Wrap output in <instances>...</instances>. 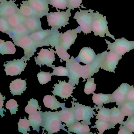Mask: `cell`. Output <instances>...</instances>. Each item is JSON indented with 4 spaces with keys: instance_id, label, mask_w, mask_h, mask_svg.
Masks as SVG:
<instances>
[{
    "instance_id": "6da1fadb",
    "label": "cell",
    "mask_w": 134,
    "mask_h": 134,
    "mask_svg": "<svg viewBox=\"0 0 134 134\" xmlns=\"http://www.w3.org/2000/svg\"><path fill=\"white\" fill-rule=\"evenodd\" d=\"M43 130H46L48 134H52L59 131L61 129L69 134L70 132L65 128V124H62L59 111L52 112L45 111L43 113Z\"/></svg>"
},
{
    "instance_id": "7a4b0ae2",
    "label": "cell",
    "mask_w": 134,
    "mask_h": 134,
    "mask_svg": "<svg viewBox=\"0 0 134 134\" xmlns=\"http://www.w3.org/2000/svg\"><path fill=\"white\" fill-rule=\"evenodd\" d=\"M89 10L92 14L91 30L92 32H94V36L104 37L106 35V36H109L113 40H116L114 36L110 34L109 31L106 16H103L98 11L95 13L93 10Z\"/></svg>"
},
{
    "instance_id": "3957f363",
    "label": "cell",
    "mask_w": 134,
    "mask_h": 134,
    "mask_svg": "<svg viewBox=\"0 0 134 134\" xmlns=\"http://www.w3.org/2000/svg\"><path fill=\"white\" fill-rule=\"evenodd\" d=\"M58 12H51L47 15L48 25L52 29H61L69 24V18L71 16V9L68 8L65 12H60L56 9Z\"/></svg>"
},
{
    "instance_id": "277c9868",
    "label": "cell",
    "mask_w": 134,
    "mask_h": 134,
    "mask_svg": "<svg viewBox=\"0 0 134 134\" xmlns=\"http://www.w3.org/2000/svg\"><path fill=\"white\" fill-rule=\"evenodd\" d=\"M75 100L76 99L73 98V101L71 102L72 106L71 108L76 119L79 121H83L87 122L88 125H91V118H94V115H96L94 111L95 108H91V107L86 106L79 103L76 102Z\"/></svg>"
},
{
    "instance_id": "5b68a950",
    "label": "cell",
    "mask_w": 134,
    "mask_h": 134,
    "mask_svg": "<svg viewBox=\"0 0 134 134\" xmlns=\"http://www.w3.org/2000/svg\"><path fill=\"white\" fill-rule=\"evenodd\" d=\"M12 40L15 45L24 50L25 55L22 58L26 62L30 60L36 52L37 48L40 47L38 44L32 40L29 35L12 39Z\"/></svg>"
},
{
    "instance_id": "8992f818",
    "label": "cell",
    "mask_w": 134,
    "mask_h": 134,
    "mask_svg": "<svg viewBox=\"0 0 134 134\" xmlns=\"http://www.w3.org/2000/svg\"><path fill=\"white\" fill-rule=\"evenodd\" d=\"M105 40L107 44V50L121 56L134 49V41H129L124 37L116 39L113 43H110L106 39Z\"/></svg>"
},
{
    "instance_id": "52a82bcc",
    "label": "cell",
    "mask_w": 134,
    "mask_h": 134,
    "mask_svg": "<svg viewBox=\"0 0 134 134\" xmlns=\"http://www.w3.org/2000/svg\"><path fill=\"white\" fill-rule=\"evenodd\" d=\"M66 66L69 70V82L74 87L78 85L79 80L81 77L82 74V65L76 61L73 56L67 60Z\"/></svg>"
},
{
    "instance_id": "ba28073f",
    "label": "cell",
    "mask_w": 134,
    "mask_h": 134,
    "mask_svg": "<svg viewBox=\"0 0 134 134\" xmlns=\"http://www.w3.org/2000/svg\"><path fill=\"white\" fill-rule=\"evenodd\" d=\"M77 12L74 19H76L80 25L81 32L85 34L91 33L92 32V14L89 10H82Z\"/></svg>"
},
{
    "instance_id": "9c48e42d",
    "label": "cell",
    "mask_w": 134,
    "mask_h": 134,
    "mask_svg": "<svg viewBox=\"0 0 134 134\" xmlns=\"http://www.w3.org/2000/svg\"><path fill=\"white\" fill-rule=\"evenodd\" d=\"M122 56L113 52H103V59L100 69L109 72L115 73V69Z\"/></svg>"
},
{
    "instance_id": "30bf717a",
    "label": "cell",
    "mask_w": 134,
    "mask_h": 134,
    "mask_svg": "<svg viewBox=\"0 0 134 134\" xmlns=\"http://www.w3.org/2000/svg\"><path fill=\"white\" fill-rule=\"evenodd\" d=\"M103 52L98 54L95 60L91 63L82 65V74L81 77L84 80L83 82L88 78H91L94 74L98 72L101 68L103 59Z\"/></svg>"
},
{
    "instance_id": "8fae6325",
    "label": "cell",
    "mask_w": 134,
    "mask_h": 134,
    "mask_svg": "<svg viewBox=\"0 0 134 134\" xmlns=\"http://www.w3.org/2000/svg\"><path fill=\"white\" fill-rule=\"evenodd\" d=\"M4 66L7 76H17L21 74L25 70L27 63L22 58L21 59H14L13 61L7 62Z\"/></svg>"
},
{
    "instance_id": "7c38bea8",
    "label": "cell",
    "mask_w": 134,
    "mask_h": 134,
    "mask_svg": "<svg viewBox=\"0 0 134 134\" xmlns=\"http://www.w3.org/2000/svg\"><path fill=\"white\" fill-rule=\"evenodd\" d=\"M49 49L50 50L42 48L40 52L37 53L38 56L34 58L36 64L39 65L40 67L44 65L49 67H52L53 66L52 63L55 59V53L56 54V51L52 48Z\"/></svg>"
},
{
    "instance_id": "4fadbf2b",
    "label": "cell",
    "mask_w": 134,
    "mask_h": 134,
    "mask_svg": "<svg viewBox=\"0 0 134 134\" xmlns=\"http://www.w3.org/2000/svg\"><path fill=\"white\" fill-rule=\"evenodd\" d=\"M58 82L59 83L54 84L53 87L54 90L52 92L54 95L58 96L64 99H68L72 96L73 91L76 88V87L69 83H66L65 80H58Z\"/></svg>"
},
{
    "instance_id": "5bb4252c",
    "label": "cell",
    "mask_w": 134,
    "mask_h": 134,
    "mask_svg": "<svg viewBox=\"0 0 134 134\" xmlns=\"http://www.w3.org/2000/svg\"><path fill=\"white\" fill-rule=\"evenodd\" d=\"M80 26L74 29L67 30L64 33H59V41L61 44L67 51L75 43L77 38V34L81 32Z\"/></svg>"
},
{
    "instance_id": "9a60e30c",
    "label": "cell",
    "mask_w": 134,
    "mask_h": 134,
    "mask_svg": "<svg viewBox=\"0 0 134 134\" xmlns=\"http://www.w3.org/2000/svg\"><path fill=\"white\" fill-rule=\"evenodd\" d=\"M15 2L16 0L0 1V18H6L20 12V9Z\"/></svg>"
},
{
    "instance_id": "2e32d148",
    "label": "cell",
    "mask_w": 134,
    "mask_h": 134,
    "mask_svg": "<svg viewBox=\"0 0 134 134\" xmlns=\"http://www.w3.org/2000/svg\"><path fill=\"white\" fill-rule=\"evenodd\" d=\"M29 5L41 18L47 16L49 11L47 0H27L23 1Z\"/></svg>"
},
{
    "instance_id": "e0dca14e",
    "label": "cell",
    "mask_w": 134,
    "mask_h": 134,
    "mask_svg": "<svg viewBox=\"0 0 134 134\" xmlns=\"http://www.w3.org/2000/svg\"><path fill=\"white\" fill-rule=\"evenodd\" d=\"M54 29H42L29 34L30 37L37 43L40 47L46 46V43L49 37L52 35Z\"/></svg>"
},
{
    "instance_id": "ac0fdd59",
    "label": "cell",
    "mask_w": 134,
    "mask_h": 134,
    "mask_svg": "<svg viewBox=\"0 0 134 134\" xmlns=\"http://www.w3.org/2000/svg\"><path fill=\"white\" fill-rule=\"evenodd\" d=\"M130 87L128 84L123 83L112 94L118 109H120L121 105L126 102V96Z\"/></svg>"
},
{
    "instance_id": "d6986e66",
    "label": "cell",
    "mask_w": 134,
    "mask_h": 134,
    "mask_svg": "<svg viewBox=\"0 0 134 134\" xmlns=\"http://www.w3.org/2000/svg\"><path fill=\"white\" fill-rule=\"evenodd\" d=\"M96 56L97 55L93 49L91 48L85 47L81 50L79 55L75 59L78 62H82L87 65L92 62Z\"/></svg>"
},
{
    "instance_id": "ffe728a7",
    "label": "cell",
    "mask_w": 134,
    "mask_h": 134,
    "mask_svg": "<svg viewBox=\"0 0 134 134\" xmlns=\"http://www.w3.org/2000/svg\"><path fill=\"white\" fill-rule=\"evenodd\" d=\"M61 108L62 110L59 111V117L62 122L65 123L67 127L79 121L75 118L71 108L66 107L64 105Z\"/></svg>"
},
{
    "instance_id": "44dd1931",
    "label": "cell",
    "mask_w": 134,
    "mask_h": 134,
    "mask_svg": "<svg viewBox=\"0 0 134 134\" xmlns=\"http://www.w3.org/2000/svg\"><path fill=\"white\" fill-rule=\"evenodd\" d=\"M92 94H93L92 96L93 103L98 106L97 107L94 106L96 110L100 107L103 106V104L115 102L112 94H96L94 92Z\"/></svg>"
},
{
    "instance_id": "7402d4cb",
    "label": "cell",
    "mask_w": 134,
    "mask_h": 134,
    "mask_svg": "<svg viewBox=\"0 0 134 134\" xmlns=\"http://www.w3.org/2000/svg\"><path fill=\"white\" fill-rule=\"evenodd\" d=\"M26 80L19 78L12 81L10 84V89L11 93L13 96L21 95L23 93V92L26 90L27 87Z\"/></svg>"
},
{
    "instance_id": "603a6c76",
    "label": "cell",
    "mask_w": 134,
    "mask_h": 134,
    "mask_svg": "<svg viewBox=\"0 0 134 134\" xmlns=\"http://www.w3.org/2000/svg\"><path fill=\"white\" fill-rule=\"evenodd\" d=\"M69 132H74L77 134H93L92 132H90L91 129L87 122L82 121L81 122L79 121L67 127Z\"/></svg>"
},
{
    "instance_id": "cb8c5ba5",
    "label": "cell",
    "mask_w": 134,
    "mask_h": 134,
    "mask_svg": "<svg viewBox=\"0 0 134 134\" xmlns=\"http://www.w3.org/2000/svg\"><path fill=\"white\" fill-rule=\"evenodd\" d=\"M43 111L39 110L29 115L30 125L32 126L33 131L40 132V127H42L43 125Z\"/></svg>"
},
{
    "instance_id": "d4e9b609",
    "label": "cell",
    "mask_w": 134,
    "mask_h": 134,
    "mask_svg": "<svg viewBox=\"0 0 134 134\" xmlns=\"http://www.w3.org/2000/svg\"><path fill=\"white\" fill-rule=\"evenodd\" d=\"M40 18H25L23 23L31 33L43 29Z\"/></svg>"
},
{
    "instance_id": "484cf974",
    "label": "cell",
    "mask_w": 134,
    "mask_h": 134,
    "mask_svg": "<svg viewBox=\"0 0 134 134\" xmlns=\"http://www.w3.org/2000/svg\"><path fill=\"white\" fill-rule=\"evenodd\" d=\"M125 115L120 109L114 107L110 109V123L112 129L115 128V126L118 124H121L124 121Z\"/></svg>"
},
{
    "instance_id": "4316f807",
    "label": "cell",
    "mask_w": 134,
    "mask_h": 134,
    "mask_svg": "<svg viewBox=\"0 0 134 134\" xmlns=\"http://www.w3.org/2000/svg\"><path fill=\"white\" fill-rule=\"evenodd\" d=\"M43 103L44 106L48 108L51 109L52 110H57L60 107H62L65 103H61L57 100L55 96L47 95L44 96L43 98Z\"/></svg>"
},
{
    "instance_id": "83f0119b",
    "label": "cell",
    "mask_w": 134,
    "mask_h": 134,
    "mask_svg": "<svg viewBox=\"0 0 134 134\" xmlns=\"http://www.w3.org/2000/svg\"><path fill=\"white\" fill-rule=\"evenodd\" d=\"M30 34V32L25 25L22 23L12 29L9 36L12 40L24 36H29Z\"/></svg>"
},
{
    "instance_id": "f1b7e54d",
    "label": "cell",
    "mask_w": 134,
    "mask_h": 134,
    "mask_svg": "<svg viewBox=\"0 0 134 134\" xmlns=\"http://www.w3.org/2000/svg\"><path fill=\"white\" fill-rule=\"evenodd\" d=\"M16 52L15 45L11 41L0 40V53L2 55L14 54Z\"/></svg>"
},
{
    "instance_id": "f546056e",
    "label": "cell",
    "mask_w": 134,
    "mask_h": 134,
    "mask_svg": "<svg viewBox=\"0 0 134 134\" xmlns=\"http://www.w3.org/2000/svg\"><path fill=\"white\" fill-rule=\"evenodd\" d=\"M20 13L25 18H40V15L33 9V8L26 3L22 1L20 5Z\"/></svg>"
},
{
    "instance_id": "4dcf8cb0",
    "label": "cell",
    "mask_w": 134,
    "mask_h": 134,
    "mask_svg": "<svg viewBox=\"0 0 134 134\" xmlns=\"http://www.w3.org/2000/svg\"><path fill=\"white\" fill-rule=\"evenodd\" d=\"M24 17L22 16L20 13H16L12 15L8 18H6L7 21L10 25L12 29L23 23L24 20Z\"/></svg>"
},
{
    "instance_id": "1f68e13d",
    "label": "cell",
    "mask_w": 134,
    "mask_h": 134,
    "mask_svg": "<svg viewBox=\"0 0 134 134\" xmlns=\"http://www.w3.org/2000/svg\"><path fill=\"white\" fill-rule=\"evenodd\" d=\"M96 114V119L103 121L110 122V109L105 108L104 106L99 108Z\"/></svg>"
},
{
    "instance_id": "d6a6232c",
    "label": "cell",
    "mask_w": 134,
    "mask_h": 134,
    "mask_svg": "<svg viewBox=\"0 0 134 134\" xmlns=\"http://www.w3.org/2000/svg\"><path fill=\"white\" fill-rule=\"evenodd\" d=\"M125 116L128 117L134 115V103L126 101L120 108Z\"/></svg>"
},
{
    "instance_id": "836d02e7",
    "label": "cell",
    "mask_w": 134,
    "mask_h": 134,
    "mask_svg": "<svg viewBox=\"0 0 134 134\" xmlns=\"http://www.w3.org/2000/svg\"><path fill=\"white\" fill-rule=\"evenodd\" d=\"M28 104L25 108V111L29 115L32 114L37 111V110H41V107L39 106L38 101L34 98H32L28 101Z\"/></svg>"
},
{
    "instance_id": "e575fe53",
    "label": "cell",
    "mask_w": 134,
    "mask_h": 134,
    "mask_svg": "<svg viewBox=\"0 0 134 134\" xmlns=\"http://www.w3.org/2000/svg\"><path fill=\"white\" fill-rule=\"evenodd\" d=\"M95 124V125L94 126H92L91 128L97 129L99 132V134H103L105 130L112 129L110 122L107 121L97 120Z\"/></svg>"
},
{
    "instance_id": "d590c367",
    "label": "cell",
    "mask_w": 134,
    "mask_h": 134,
    "mask_svg": "<svg viewBox=\"0 0 134 134\" xmlns=\"http://www.w3.org/2000/svg\"><path fill=\"white\" fill-rule=\"evenodd\" d=\"M54 47L56 50V54L61 59V61L62 60L66 62L69 59L70 57V55L68 54L67 51L64 48L60 43L55 45Z\"/></svg>"
},
{
    "instance_id": "8d00e7d4",
    "label": "cell",
    "mask_w": 134,
    "mask_h": 134,
    "mask_svg": "<svg viewBox=\"0 0 134 134\" xmlns=\"http://www.w3.org/2000/svg\"><path fill=\"white\" fill-rule=\"evenodd\" d=\"M48 4L55 8L56 9L62 10L68 8L69 0H47Z\"/></svg>"
},
{
    "instance_id": "74e56055",
    "label": "cell",
    "mask_w": 134,
    "mask_h": 134,
    "mask_svg": "<svg viewBox=\"0 0 134 134\" xmlns=\"http://www.w3.org/2000/svg\"><path fill=\"white\" fill-rule=\"evenodd\" d=\"M18 125V131L19 132H22L23 134H29L27 131L30 132V123L29 120H27L25 117V119H22L20 118Z\"/></svg>"
},
{
    "instance_id": "f35d334b",
    "label": "cell",
    "mask_w": 134,
    "mask_h": 134,
    "mask_svg": "<svg viewBox=\"0 0 134 134\" xmlns=\"http://www.w3.org/2000/svg\"><path fill=\"white\" fill-rule=\"evenodd\" d=\"M53 69V72L51 73L52 76H69V70L66 67L63 66L55 67V65H53L51 67Z\"/></svg>"
},
{
    "instance_id": "ab89813d",
    "label": "cell",
    "mask_w": 134,
    "mask_h": 134,
    "mask_svg": "<svg viewBox=\"0 0 134 134\" xmlns=\"http://www.w3.org/2000/svg\"><path fill=\"white\" fill-rule=\"evenodd\" d=\"M96 84L94 83V79L88 78L87 81L85 86L84 92L86 94H92L96 89Z\"/></svg>"
},
{
    "instance_id": "60d3db41",
    "label": "cell",
    "mask_w": 134,
    "mask_h": 134,
    "mask_svg": "<svg viewBox=\"0 0 134 134\" xmlns=\"http://www.w3.org/2000/svg\"><path fill=\"white\" fill-rule=\"evenodd\" d=\"M52 75L50 72H41L37 74V78L40 84L41 85L45 84L51 80Z\"/></svg>"
},
{
    "instance_id": "b9f144b4",
    "label": "cell",
    "mask_w": 134,
    "mask_h": 134,
    "mask_svg": "<svg viewBox=\"0 0 134 134\" xmlns=\"http://www.w3.org/2000/svg\"><path fill=\"white\" fill-rule=\"evenodd\" d=\"M12 31L7 19L5 18H0V31L10 35Z\"/></svg>"
},
{
    "instance_id": "7bdbcfd3",
    "label": "cell",
    "mask_w": 134,
    "mask_h": 134,
    "mask_svg": "<svg viewBox=\"0 0 134 134\" xmlns=\"http://www.w3.org/2000/svg\"><path fill=\"white\" fill-rule=\"evenodd\" d=\"M18 107L19 105L17 101L14 99H10L6 104V108L10 110L12 115L16 114V112L18 110Z\"/></svg>"
},
{
    "instance_id": "ee69618b",
    "label": "cell",
    "mask_w": 134,
    "mask_h": 134,
    "mask_svg": "<svg viewBox=\"0 0 134 134\" xmlns=\"http://www.w3.org/2000/svg\"><path fill=\"white\" fill-rule=\"evenodd\" d=\"M121 124L124 125L130 131L134 132V115L128 117L127 120Z\"/></svg>"
},
{
    "instance_id": "f6af8a7d",
    "label": "cell",
    "mask_w": 134,
    "mask_h": 134,
    "mask_svg": "<svg viewBox=\"0 0 134 134\" xmlns=\"http://www.w3.org/2000/svg\"><path fill=\"white\" fill-rule=\"evenodd\" d=\"M83 0H69L68 8L74 10L75 8H80Z\"/></svg>"
},
{
    "instance_id": "bcb514c9",
    "label": "cell",
    "mask_w": 134,
    "mask_h": 134,
    "mask_svg": "<svg viewBox=\"0 0 134 134\" xmlns=\"http://www.w3.org/2000/svg\"><path fill=\"white\" fill-rule=\"evenodd\" d=\"M126 101L134 103V87L133 85L130 87L126 96Z\"/></svg>"
},
{
    "instance_id": "7dc6e473",
    "label": "cell",
    "mask_w": 134,
    "mask_h": 134,
    "mask_svg": "<svg viewBox=\"0 0 134 134\" xmlns=\"http://www.w3.org/2000/svg\"><path fill=\"white\" fill-rule=\"evenodd\" d=\"M132 133L123 125L121 124L120 126L118 134H132Z\"/></svg>"
},
{
    "instance_id": "c3c4849f",
    "label": "cell",
    "mask_w": 134,
    "mask_h": 134,
    "mask_svg": "<svg viewBox=\"0 0 134 134\" xmlns=\"http://www.w3.org/2000/svg\"><path fill=\"white\" fill-rule=\"evenodd\" d=\"M5 99V96H3V95L1 94V110L2 109V107L3 105L4 101Z\"/></svg>"
},
{
    "instance_id": "681fc988",
    "label": "cell",
    "mask_w": 134,
    "mask_h": 134,
    "mask_svg": "<svg viewBox=\"0 0 134 134\" xmlns=\"http://www.w3.org/2000/svg\"><path fill=\"white\" fill-rule=\"evenodd\" d=\"M3 1H7V0H2Z\"/></svg>"
}]
</instances>
